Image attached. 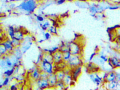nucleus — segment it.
I'll use <instances>...</instances> for the list:
<instances>
[{"mask_svg": "<svg viewBox=\"0 0 120 90\" xmlns=\"http://www.w3.org/2000/svg\"><path fill=\"white\" fill-rule=\"evenodd\" d=\"M40 85L41 87H42V88H44V87H46L47 86V82L46 81L43 80L40 83Z\"/></svg>", "mask_w": 120, "mask_h": 90, "instance_id": "20e7f679", "label": "nucleus"}, {"mask_svg": "<svg viewBox=\"0 0 120 90\" xmlns=\"http://www.w3.org/2000/svg\"><path fill=\"white\" fill-rule=\"evenodd\" d=\"M115 76L113 73H111L108 77V79L109 81H113L115 79Z\"/></svg>", "mask_w": 120, "mask_h": 90, "instance_id": "7ed1b4c3", "label": "nucleus"}, {"mask_svg": "<svg viewBox=\"0 0 120 90\" xmlns=\"http://www.w3.org/2000/svg\"><path fill=\"white\" fill-rule=\"evenodd\" d=\"M43 67L45 70H46L48 72H50L52 69V66L50 63L47 62V61L44 62L43 63Z\"/></svg>", "mask_w": 120, "mask_h": 90, "instance_id": "f03ea898", "label": "nucleus"}, {"mask_svg": "<svg viewBox=\"0 0 120 90\" xmlns=\"http://www.w3.org/2000/svg\"><path fill=\"white\" fill-rule=\"evenodd\" d=\"M70 56V53L69 52H67L64 55V58L65 59H67L69 58Z\"/></svg>", "mask_w": 120, "mask_h": 90, "instance_id": "0eeeda50", "label": "nucleus"}, {"mask_svg": "<svg viewBox=\"0 0 120 90\" xmlns=\"http://www.w3.org/2000/svg\"><path fill=\"white\" fill-rule=\"evenodd\" d=\"M112 63L114 65H116V64H118V62L116 59H113L112 60Z\"/></svg>", "mask_w": 120, "mask_h": 90, "instance_id": "6e6552de", "label": "nucleus"}, {"mask_svg": "<svg viewBox=\"0 0 120 90\" xmlns=\"http://www.w3.org/2000/svg\"><path fill=\"white\" fill-rule=\"evenodd\" d=\"M111 87L112 89H113L115 87V84L114 83H112V86Z\"/></svg>", "mask_w": 120, "mask_h": 90, "instance_id": "9d476101", "label": "nucleus"}, {"mask_svg": "<svg viewBox=\"0 0 120 90\" xmlns=\"http://www.w3.org/2000/svg\"><path fill=\"white\" fill-rule=\"evenodd\" d=\"M69 58V62L71 64L76 65L79 62V60L76 56H73Z\"/></svg>", "mask_w": 120, "mask_h": 90, "instance_id": "f257e3e1", "label": "nucleus"}, {"mask_svg": "<svg viewBox=\"0 0 120 90\" xmlns=\"http://www.w3.org/2000/svg\"><path fill=\"white\" fill-rule=\"evenodd\" d=\"M70 79V77L69 76H67L65 78V79H64V82L68 84L69 83V81Z\"/></svg>", "mask_w": 120, "mask_h": 90, "instance_id": "39448f33", "label": "nucleus"}, {"mask_svg": "<svg viewBox=\"0 0 120 90\" xmlns=\"http://www.w3.org/2000/svg\"><path fill=\"white\" fill-rule=\"evenodd\" d=\"M55 58H56V60H60V58H61V55L60 54H58V53H56V54L55 55Z\"/></svg>", "mask_w": 120, "mask_h": 90, "instance_id": "423d86ee", "label": "nucleus"}, {"mask_svg": "<svg viewBox=\"0 0 120 90\" xmlns=\"http://www.w3.org/2000/svg\"><path fill=\"white\" fill-rule=\"evenodd\" d=\"M58 77H59V78H60V79H61V78H63V77H64V76H63V75H62V74H61V73H60V74L59 75Z\"/></svg>", "mask_w": 120, "mask_h": 90, "instance_id": "1a4fd4ad", "label": "nucleus"}]
</instances>
